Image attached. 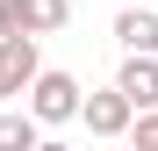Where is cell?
Instances as JSON below:
<instances>
[{"instance_id":"obj_1","label":"cell","mask_w":158,"mask_h":151,"mask_svg":"<svg viewBox=\"0 0 158 151\" xmlns=\"http://www.w3.org/2000/svg\"><path fill=\"white\" fill-rule=\"evenodd\" d=\"M72 22V0H0V36H58Z\"/></svg>"},{"instance_id":"obj_2","label":"cell","mask_w":158,"mask_h":151,"mask_svg":"<svg viewBox=\"0 0 158 151\" xmlns=\"http://www.w3.org/2000/svg\"><path fill=\"white\" fill-rule=\"evenodd\" d=\"M29 108H36L43 122H72L79 108H86V94H79V79H72V72H36V86H29Z\"/></svg>"},{"instance_id":"obj_3","label":"cell","mask_w":158,"mask_h":151,"mask_svg":"<svg viewBox=\"0 0 158 151\" xmlns=\"http://www.w3.org/2000/svg\"><path fill=\"white\" fill-rule=\"evenodd\" d=\"M36 72H43V58H36V36H0V101L29 94V86H36Z\"/></svg>"},{"instance_id":"obj_4","label":"cell","mask_w":158,"mask_h":151,"mask_svg":"<svg viewBox=\"0 0 158 151\" xmlns=\"http://www.w3.org/2000/svg\"><path fill=\"white\" fill-rule=\"evenodd\" d=\"M79 122H86V137H122V130H137V101H129L122 86H108V94H86Z\"/></svg>"},{"instance_id":"obj_5","label":"cell","mask_w":158,"mask_h":151,"mask_svg":"<svg viewBox=\"0 0 158 151\" xmlns=\"http://www.w3.org/2000/svg\"><path fill=\"white\" fill-rule=\"evenodd\" d=\"M115 86L137 101V108H158V50H129L122 72H115Z\"/></svg>"},{"instance_id":"obj_6","label":"cell","mask_w":158,"mask_h":151,"mask_svg":"<svg viewBox=\"0 0 158 151\" xmlns=\"http://www.w3.org/2000/svg\"><path fill=\"white\" fill-rule=\"evenodd\" d=\"M115 36H122V50H158V0H129Z\"/></svg>"},{"instance_id":"obj_7","label":"cell","mask_w":158,"mask_h":151,"mask_svg":"<svg viewBox=\"0 0 158 151\" xmlns=\"http://www.w3.org/2000/svg\"><path fill=\"white\" fill-rule=\"evenodd\" d=\"M43 130H50V122H43L36 108H29V115H0V151H36Z\"/></svg>"},{"instance_id":"obj_8","label":"cell","mask_w":158,"mask_h":151,"mask_svg":"<svg viewBox=\"0 0 158 151\" xmlns=\"http://www.w3.org/2000/svg\"><path fill=\"white\" fill-rule=\"evenodd\" d=\"M137 151H158V108L137 115Z\"/></svg>"}]
</instances>
